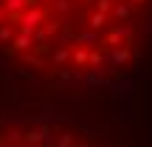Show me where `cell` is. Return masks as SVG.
<instances>
[{
    "label": "cell",
    "instance_id": "cell-1",
    "mask_svg": "<svg viewBox=\"0 0 152 147\" xmlns=\"http://www.w3.org/2000/svg\"><path fill=\"white\" fill-rule=\"evenodd\" d=\"M152 65V0H0V79L121 91Z\"/></svg>",
    "mask_w": 152,
    "mask_h": 147
},
{
    "label": "cell",
    "instance_id": "cell-2",
    "mask_svg": "<svg viewBox=\"0 0 152 147\" xmlns=\"http://www.w3.org/2000/svg\"><path fill=\"white\" fill-rule=\"evenodd\" d=\"M0 147H130L87 113L59 105H0Z\"/></svg>",
    "mask_w": 152,
    "mask_h": 147
}]
</instances>
